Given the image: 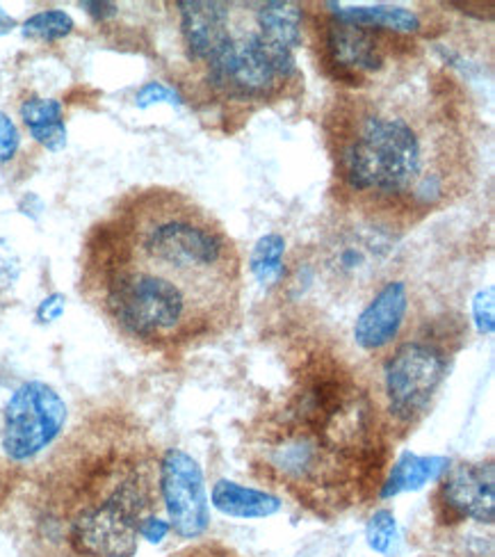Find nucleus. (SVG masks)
<instances>
[{
    "instance_id": "2",
    "label": "nucleus",
    "mask_w": 495,
    "mask_h": 557,
    "mask_svg": "<svg viewBox=\"0 0 495 557\" xmlns=\"http://www.w3.org/2000/svg\"><path fill=\"white\" fill-rule=\"evenodd\" d=\"M324 131L343 203L393 234L453 206L475 183L473 137L445 91H354L329 110Z\"/></svg>"
},
{
    "instance_id": "21",
    "label": "nucleus",
    "mask_w": 495,
    "mask_h": 557,
    "mask_svg": "<svg viewBox=\"0 0 495 557\" xmlns=\"http://www.w3.org/2000/svg\"><path fill=\"white\" fill-rule=\"evenodd\" d=\"M366 540L374 553H386L395 540V515L391 509H376L366 525Z\"/></svg>"
},
{
    "instance_id": "24",
    "label": "nucleus",
    "mask_w": 495,
    "mask_h": 557,
    "mask_svg": "<svg viewBox=\"0 0 495 557\" xmlns=\"http://www.w3.org/2000/svg\"><path fill=\"white\" fill-rule=\"evenodd\" d=\"M172 557H243V555L224 542L206 540V542H199V544H193V546L178 550Z\"/></svg>"
},
{
    "instance_id": "15",
    "label": "nucleus",
    "mask_w": 495,
    "mask_h": 557,
    "mask_svg": "<svg viewBox=\"0 0 495 557\" xmlns=\"http://www.w3.org/2000/svg\"><path fill=\"white\" fill-rule=\"evenodd\" d=\"M21 120L30 131L35 143L58 153L66 147V126H64V110L58 99H39L30 97L18 108Z\"/></svg>"
},
{
    "instance_id": "16",
    "label": "nucleus",
    "mask_w": 495,
    "mask_h": 557,
    "mask_svg": "<svg viewBox=\"0 0 495 557\" xmlns=\"http://www.w3.org/2000/svg\"><path fill=\"white\" fill-rule=\"evenodd\" d=\"M329 14L354 23V26H363L382 33L407 35L420 30V18L413 10L407 8H393V5H374V8H343L336 3H326Z\"/></svg>"
},
{
    "instance_id": "27",
    "label": "nucleus",
    "mask_w": 495,
    "mask_h": 557,
    "mask_svg": "<svg viewBox=\"0 0 495 557\" xmlns=\"http://www.w3.org/2000/svg\"><path fill=\"white\" fill-rule=\"evenodd\" d=\"M64 309H66V297L60 295V293H53V295L46 297L41 305L37 307V320L44 322V324L46 322H55V320L62 318Z\"/></svg>"
},
{
    "instance_id": "17",
    "label": "nucleus",
    "mask_w": 495,
    "mask_h": 557,
    "mask_svg": "<svg viewBox=\"0 0 495 557\" xmlns=\"http://www.w3.org/2000/svg\"><path fill=\"white\" fill-rule=\"evenodd\" d=\"M445 469H447L445 457H418L413 453H405L393 463L388 478L382 484L380 498H391L405 492H418Z\"/></svg>"
},
{
    "instance_id": "18",
    "label": "nucleus",
    "mask_w": 495,
    "mask_h": 557,
    "mask_svg": "<svg viewBox=\"0 0 495 557\" xmlns=\"http://www.w3.org/2000/svg\"><path fill=\"white\" fill-rule=\"evenodd\" d=\"M253 21L261 33L295 51L301 41V8L297 3H258Z\"/></svg>"
},
{
    "instance_id": "30",
    "label": "nucleus",
    "mask_w": 495,
    "mask_h": 557,
    "mask_svg": "<svg viewBox=\"0 0 495 557\" xmlns=\"http://www.w3.org/2000/svg\"><path fill=\"white\" fill-rule=\"evenodd\" d=\"M14 26H16V21L3 8H0V35H8Z\"/></svg>"
},
{
    "instance_id": "9",
    "label": "nucleus",
    "mask_w": 495,
    "mask_h": 557,
    "mask_svg": "<svg viewBox=\"0 0 495 557\" xmlns=\"http://www.w3.org/2000/svg\"><path fill=\"white\" fill-rule=\"evenodd\" d=\"M432 517L438 528L466 521L493 525L495 521V469L493 459L461 461L445 469L432 492Z\"/></svg>"
},
{
    "instance_id": "11",
    "label": "nucleus",
    "mask_w": 495,
    "mask_h": 557,
    "mask_svg": "<svg viewBox=\"0 0 495 557\" xmlns=\"http://www.w3.org/2000/svg\"><path fill=\"white\" fill-rule=\"evenodd\" d=\"M393 231L357 215V224L349 228H338L332 243L326 245L324 270L336 282H372L376 270L386 268V261L393 253Z\"/></svg>"
},
{
    "instance_id": "4",
    "label": "nucleus",
    "mask_w": 495,
    "mask_h": 557,
    "mask_svg": "<svg viewBox=\"0 0 495 557\" xmlns=\"http://www.w3.org/2000/svg\"><path fill=\"white\" fill-rule=\"evenodd\" d=\"M160 457L128 416L94 413L30 482V557H135L139 528L158 515Z\"/></svg>"
},
{
    "instance_id": "5",
    "label": "nucleus",
    "mask_w": 495,
    "mask_h": 557,
    "mask_svg": "<svg viewBox=\"0 0 495 557\" xmlns=\"http://www.w3.org/2000/svg\"><path fill=\"white\" fill-rule=\"evenodd\" d=\"M466 332L457 320H428L384 355L380 405L395 441L411 434L432 411Z\"/></svg>"
},
{
    "instance_id": "20",
    "label": "nucleus",
    "mask_w": 495,
    "mask_h": 557,
    "mask_svg": "<svg viewBox=\"0 0 495 557\" xmlns=\"http://www.w3.org/2000/svg\"><path fill=\"white\" fill-rule=\"evenodd\" d=\"M74 28H76V23L66 12L46 10L23 23L21 35L26 39H33V41L51 44V41H60V39L69 37L71 33H74Z\"/></svg>"
},
{
    "instance_id": "6",
    "label": "nucleus",
    "mask_w": 495,
    "mask_h": 557,
    "mask_svg": "<svg viewBox=\"0 0 495 557\" xmlns=\"http://www.w3.org/2000/svg\"><path fill=\"white\" fill-rule=\"evenodd\" d=\"M203 66L210 89L238 103L274 101L297 76L295 51L268 39L256 26L253 12L247 28L233 5L228 35Z\"/></svg>"
},
{
    "instance_id": "28",
    "label": "nucleus",
    "mask_w": 495,
    "mask_h": 557,
    "mask_svg": "<svg viewBox=\"0 0 495 557\" xmlns=\"http://www.w3.org/2000/svg\"><path fill=\"white\" fill-rule=\"evenodd\" d=\"M170 523H164L162 519H158V515L156 517H151V519H147L145 523H141V528H139V540H149L151 544H158V542H162L164 537L170 535Z\"/></svg>"
},
{
    "instance_id": "3",
    "label": "nucleus",
    "mask_w": 495,
    "mask_h": 557,
    "mask_svg": "<svg viewBox=\"0 0 495 557\" xmlns=\"http://www.w3.org/2000/svg\"><path fill=\"white\" fill-rule=\"evenodd\" d=\"M393 444L380 398L341 359L320 355L251 423L247 461L256 480L332 521L380 496Z\"/></svg>"
},
{
    "instance_id": "7",
    "label": "nucleus",
    "mask_w": 495,
    "mask_h": 557,
    "mask_svg": "<svg viewBox=\"0 0 495 557\" xmlns=\"http://www.w3.org/2000/svg\"><path fill=\"white\" fill-rule=\"evenodd\" d=\"M320 58L326 74L349 87H366L370 78L382 74L388 60L403 58L411 39L395 33H382L329 14L320 28Z\"/></svg>"
},
{
    "instance_id": "10",
    "label": "nucleus",
    "mask_w": 495,
    "mask_h": 557,
    "mask_svg": "<svg viewBox=\"0 0 495 557\" xmlns=\"http://www.w3.org/2000/svg\"><path fill=\"white\" fill-rule=\"evenodd\" d=\"M160 500L181 540H199L210 525V507L199 461L181 448L164 450L158 467Z\"/></svg>"
},
{
    "instance_id": "12",
    "label": "nucleus",
    "mask_w": 495,
    "mask_h": 557,
    "mask_svg": "<svg viewBox=\"0 0 495 557\" xmlns=\"http://www.w3.org/2000/svg\"><path fill=\"white\" fill-rule=\"evenodd\" d=\"M409 288L399 278L382 284L354 322V343L366 355H386L403 338L409 315Z\"/></svg>"
},
{
    "instance_id": "1",
    "label": "nucleus",
    "mask_w": 495,
    "mask_h": 557,
    "mask_svg": "<svg viewBox=\"0 0 495 557\" xmlns=\"http://www.w3.org/2000/svg\"><path fill=\"white\" fill-rule=\"evenodd\" d=\"M81 293L122 338L172 355L233 332L243 309V257L193 197L131 190L89 228Z\"/></svg>"
},
{
    "instance_id": "19",
    "label": "nucleus",
    "mask_w": 495,
    "mask_h": 557,
    "mask_svg": "<svg viewBox=\"0 0 495 557\" xmlns=\"http://www.w3.org/2000/svg\"><path fill=\"white\" fill-rule=\"evenodd\" d=\"M283 253H286V240L279 234H268L256 243L249 257V270L258 284L274 286L281 282L283 274H286Z\"/></svg>"
},
{
    "instance_id": "31",
    "label": "nucleus",
    "mask_w": 495,
    "mask_h": 557,
    "mask_svg": "<svg viewBox=\"0 0 495 557\" xmlns=\"http://www.w3.org/2000/svg\"><path fill=\"white\" fill-rule=\"evenodd\" d=\"M420 557H443V555H420Z\"/></svg>"
},
{
    "instance_id": "8",
    "label": "nucleus",
    "mask_w": 495,
    "mask_h": 557,
    "mask_svg": "<svg viewBox=\"0 0 495 557\" xmlns=\"http://www.w3.org/2000/svg\"><path fill=\"white\" fill-rule=\"evenodd\" d=\"M66 405L46 382L21 384L3 411L0 446L10 461L26 463L55 444L66 425Z\"/></svg>"
},
{
    "instance_id": "22",
    "label": "nucleus",
    "mask_w": 495,
    "mask_h": 557,
    "mask_svg": "<svg viewBox=\"0 0 495 557\" xmlns=\"http://www.w3.org/2000/svg\"><path fill=\"white\" fill-rule=\"evenodd\" d=\"M493 311H495V288L488 286V288H482L473 301V318L478 324V332L482 336H491L495 330V313Z\"/></svg>"
},
{
    "instance_id": "29",
    "label": "nucleus",
    "mask_w": 495,
    "mask_h": 557,
    "mask_svg": "<svg viewBox=\"0 0 495 557\" xmlns=\"http://www.w3.org/2000/svg\"><path fill=\"white\" fill-rule=\"evenodd\" d=\"M81 8L89 14V16H94L97 21H106V18H110V16H114L116 14V5L114 3H81Z\"/></svg>"
},
{
    "instance_id": "25",
    "label": "nucleus",
    "mask_w": 495,
    "mask_h": 557,
    "mask_svg": "<svg viewBox=\"0 0 495 557\" xmlns=\"http://www.w3.org/2000/svg\"><path fill=\"white\" fill-rule=\"evenodd\" d=\"M21 145V135L16 124L8 117L5 112H0V162H10Z\"/></svg>"
},
{
    "instance_id": "26",
    "label": "nucleus",
    "mask_w": 495,
    "mask_h": 557,
    "mask_svg": "<svg viewBox=\"0 0 495 557\" xmlns=\"http://www.w3.org/2000/svg\"><path fill=\"white\" fill-rule=\"evenodd\" d=\"M135 103L137 108H149L153 103H181V101L174 91L170 87H164L162 83H147L137 91Z\"/></svg>"
},
{
    "instance_id": "23",
    "label": "nucleus",
    "mask_w": 495,
    "mask_h": 557,
    "mask_svg": "<svg viewBox=\"0 0 495 557\" xmlns=\"http://www.w3.org/2000/svg\"><path fill=\"white\" fill-rule=\"evenodd\" d=\"M21 276V259L14 247L0 238V295L14 288Z\"/></svg>"
},
{
    "instance_id": "13",
    "label": "nucleus",
    "mask_w": 495,
    "mask_h": 557,
    "mask_svg": "<svg viewBox=\"0 0 495 557\" xmlns=\"http://www.w3.org/2000/svg\"><path fill=\"white\" fill-rule=\"evenodd\" d=\"M181 12V33L187 55L206 64L210 55L220 49L231 28L228 3H176Z\"/></svg>"
},
{
    "instance_id": "14",
    "label": "nucleus",
    "mask_w": 495,
    "mask_h": 557,
    "mask_svg": "<svg viewBox=\"0 0 495 557\" xmlns=\"http://www.w3.org/2000/svg\"><path fill=\"white\" fill-rule=\"evenodd\" d=\"M212 505H215L222 515L231 519H268L274 517L281 509V498L251 490V486H243L231 480H220L212 484Z\"/></svg>"
}]
</instances>
